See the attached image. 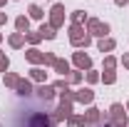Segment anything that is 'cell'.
Listing matches in <instances>:
<instances>
[{
  "label": "cell",
  "instance_id": "21",
  "mask_svg": "<svg viewBox=\"0 0 129 127\" xmlns=\"http://www.w3.org/2000/svg\"><path fill=\"white\" fill-rule=\"evenodd\" d=\"M64 80H67V85H77V82L82 80V72H80V70H75V72H70Z\"/></svg>",
  "mask_w": 129,
  "mask_h": 127
},
{
  "label": "cell",
  "instance_id": "15",
  "mask_svg": "<svg viewBox=\"0 0 129 127\" xmlns=\"http://www.w3.org/2000/svg\"><path fill=\"white\" fill-rule=\"evenodd\" d=\"M114 48H117V43H114L112 37H102L99 40V52H112Z\"/></svg>",
  "mask_w": 129,
  "mask_h": 127
},
{
  "label": "cell",
  "instance_id": "7",
  "mask_svg": "<svg viewBox=\"0 0 129 127\" xmlns=\"http://www.w3.org/2000/svg\"><path fill=\"white\" fill-rule=\"evenodd\" d=\"M25 60L30 65H40V62H45V52H40L37 48H30L27 52H25Z\"/></svg>",
  "mask_w": 129,
  "mask_h": 127
},
{
  "label": "cell",
  "instance_id": "33",
  "mask_svg": "<svg viewBox=\"0 0 129 127\" xmlns=\"http://www.w3.org/2000/svg\"><path fill=\"white\" fill-rule=\"evenodd\" d=\"M5 3H8V0H0V8H3V5H5Z\"/></svg>",
  "mask_w": 129,
  "mask_h": 127
},
{
  "label": "cell",
  "instance_id": "4",
  "mask_svg": "<svg viewBox=\"0 0 129 127\" xmlns=\"http://www.w3.org/2000/svg\"><path fill=\"white\" fill-rule=\"evenodd\" d=\"M50 25H52L55 30H60L64 25V5H60V3L52 5V10H50Z\"/></svg>",
  "mask_w": 129,
  "mask_h": 127
},
{
  "label": "cell",
  "instance_id": "27",
  "mask_svg": "<svg viewBox=\"0 0 129 127\" xmlns=\"http://www.w3.org/2000/svg\"><path fill=\"white\" fill-rule=\"evenodd\" d=\"M97 80H99V75H97L94 70H87V82H89V85H94Z\"/></svg>",
  "mask_w": 129,
  "mask_h": 127
},
{
  "label": "cell",
  "instance_id": "5",
  "mask_svg": "<svg viewBox=\"0 0 129 127\" xmlns=\"http://www.w3.org/2000/svg\"><path fill=\"white\" fill-rule=\"evenodd\" d=\"M84 120H87V125H99V122H104V125H107V115H104V112H99L97 107H89V110L84 112Z\"/></svg>",
  "mask_w": 129,
  "mask_h": 127
},
{
  "label": "cell",
  "instance_id": "8",
  "mask_svg": "<svg viewBox=\"0 0 129 127\" xmlns=\"http://www.w3.org/2000/svg\"><path fill=\"white\" fill-rule=\"evenodd\" d=\"M75 65H77L80 70H89V67H92V57L84 55V52H75Z\"/></svg>",
  "mask_w": 129,
  "mask_h": 127
},
{
  "label": "cell",
  "instance_id": "31",
  "mask_svg": "<svg viewBox=\"0 0 129 127\" xmlns=\"http://www.w3.org/2000/svg\"><path fill=\"white\" fill-rule=\"evenodd\" d=\"M122 65H124V67H129V55H124V57H122Z\"/></svg>",
  "mask_w": 129,
  "mask_h": 127
},
{
  "label": "cell",
  "instance_id": "23",
  "mask_svg": "<svg viewBox=\"0 0 129 127\" xmlns=\"http://www.w3.org/2000/svg\"><path fill=\"white\" fill-rule=\"evenodd\" d=\"M30 17L32 20H42V8L40 5H30Z\"/></svg>",
  "mask_w": 129,
  "mask_h": 127
},
{
  "label": "cell",
  "instance_id": "16",
  "mask_svg": "<svg viewBox=\"0 0 129 127\" xmlns=\"http://www.w3.org/2000/svg\"><path fill=\"white\" fill-rule=\"evenodd\" d=\"M37 32H40L42 37H47V40H55V35H57V32H55V28H52L50 23H47V25L42 23V25H40V30H37Z\"/></svg>",
  "mask_w": 129,
  "mask_h": 127
},
{
  "label": "cell",
  "instance_id": "19",
  "mask_svg": "<svg viewBox=\"0 0 129 127\" xmlns=\"http://www.w3.org/2000/svg\"><path fill=\"white\" fill-rule=\"evenodd\" d=\"M45 75H47V72L40 70V67H32V70H30V77L35 80V82H45Z\"/></svg>",
  "mask_w": 129,
  "mask_h": 127
},
{
  "label": "cell",
  "instance_id": "13",
  "mask_svg": "<svg viewBox=\"0 0 129 127\" xmlns=\"http://www.w3.org/2000/svg\"><path fill=\"white\" fill-rule=\"evenodd\" d=\"M30 127H50V117L47 115H35L30 120Z\"/></svg>",
  "mask_w": 129,
  "mask_h": 127
},
{
  "label": "cell",
  "instance_id": "32",
  "mask_svg": "<svg viewBox=\"0 0 129 127\" xmlns=\"http://www.w3.org/2000/svg\"><path fill=\"white\" fill-rule=\"evenodd\" d=\"M114 3H117V5H119V8H122V5H127L129 0H114Z\"/></svg>",
  "mask_w": 129,
  "mask_h": 127
},
{
  "label": "cell",
  "instance_id": "1",
  "mask_svg": "<svg viewBox=\"0 0 129 127\" xmlns=\"http://www.w3.org/2000/svg\"><path fill=\"white\" fill-rule=\"evenodd\" d=\"M70 43L75 45V48H87L89 43H92V37H89V32L84 30L82 25H70Z\"/></svg>",
  "mask_w": 129,
  "mask_h": 127
},
{
  "label": "cell",
  "instance_id": "24",
  "mask_svg": "<svg viewBox=\"0 0 129 127\" xmlns=\"http://www.w3.org/2000/svg\"><path fill=\"white\" fill-rule=\"evenodd\" d=\"M70 17H72V23H75V25H82V23H84V13H82V10L70 13Z\"/></svg>",
  "mask_w": 129,
  "mask_h": 127
},
{
  "label": "cell",
  "instance_id": "28",
  "mask_svg": "<svg viewBox=\"0 0 129 127\" xmlns=\"http://www.w3.org/2000/svg\"><path fill=\"white\" fill-rule=\"evenodd\" d=\"M55 90H67V80H57V82H55Z\"/></svg>",
  "mask_w": 129,
  "mask_h": 127
},
{
  "label": "cell",
  "instance_id": "11",
  "mask_svg": "<svg viewBox=\"0 0 129 127\" xmlns=\"http://www.w3.org/2000/svg\"><path fill=\"white\" fill-rule=\"evenodd\" d=\"M15 90H17V95L27 97V95L32 92V85H30V80H22V77H20V82H17V87H15Z\"/></svg>",
  "mask_w": 129,
  "mask_h": 127
},
{
  "label": "cell",
  "instance_id": "9",
  "mask_svg": "<svg viewBox=\"0 0 129 127\" xmlns=\"http://www.w3.org/2000/svg\"><path fill=\"white\" fill-rule=\"evenodd\" d=\"M37 95L42 97V100H52V97H55V85H45V82H42V85L37 87Z\"/></svg>",
  "mask_w": 129,
  "mask_h": 127
},
{
  "label": "cell",
  "instance_id": "29",
  "mask_svg": "<svg viewBox=\"0 0 129 127\" xmlns=\"http://www.w3.org/2000/svg\"><path fill=\"white\" fill-rule=\"evenodd\" d=\"M55 60H57V57H55L52 52H45V65H55Z\"/></svg>",
  "mask_w": 129,
  "mask_h": 127
},
{
  "label": "cell",
  "instance_id": "20",
  "mask_svg": "<svg viewBox=\"0 0 129 127\" xmlns=\"http://www.w3.org/2000/svg\"><path fill=\"white\" fill-rule=\"evenodd\" d=\"M99 80H102L104 85H114V82H117V75H114V70H104V75Z\"/></svg>",
  "mask_w": 129,
  "mask_h": 127
},
{
  "label": "cell",
  "instance_id": "12",
  "mask_svg": "<svg viewBox=\"0 0 129 127\" xmlns=\"http://www.w3.org/2000/svg\"><path fill=\"white\" fill-rule=\"evenodd\" d=\"M15 28H17V32H22V35H27V32H30V20H27L25 15H20V17L15 20Z\"/></svg>",
  "mask_w": 129,
  "mask_h": 127
},
{
  "label": "cell",
  "instance_id": "18",
  "mask_svg": "<svg viewBox=\"0 0 129 127\" xmlns=\"http://www.w3.org/2000/svg\"><path fill=\"white\" fill-rule=\"evenodd\" d=\"M67 122L72 127H80V125H87V120H84V115H70L67 117Z\"/></svg>",
  "mask_w": 129,
  "mask_h": 127
},
{
  "label": "cell",
  "instance_id": "10",
  "mask_svg": "<svg viewBox=\"0 0 129 127\" xmlns=\"http://www.w3.org/2000/svg\"><path fill=\"white\" fill-rule=\"evenodd\" d=\"M52 67H55V72H60L62 77H67V75H70V62H67V60H60V57H57Z\"/></svg>",
  "mask_w": 129,
  "mask_h": 127
},
{
  "label": "cell",
  "instance_id": "2",
  "mask_svg": "<svg viewBox=\"0 0 129 127\" xmlns=\"http://www.w3.org/2000/svg\"><path fill=\"white\" fill-rule=\"evenodd\" d=\"M109 120H112L114 127H127V112H124V105H119V102H114L112 107H109Z\"/></svg>",
  "mask_w": 129,
  "mask_h": 127
},
{
  "label": "cell",
  "instance_id": "6",
  "mask_svg": "<svg viewBox=\"0 0 129 127\" xmlns=\"http://www.w3.org/2000/svg\"><path fill=\"white\" fill-rule=\"evenodd\" d=\"M75 100H77V102H82V105H92L94 92H92L89 87H82V90H77V92H75Z\"/></svg>",
  "mask_w": 129,
  "mask_h": 127
},
{
  "label": "cell",
  "instance_id": "22",
  "mask_svg": "<svg viewBox=\"0 0 129 127\" xmlns=\"http://www.w3.org/2000/svg\"><path fill=\"white\" fill-rule=\"evenodd\" d=\"M25 40H27L32 48H35V45H37V43L42 40V35H40V32H27V35H25Z\"/></svg>",
  "mask_w": 129,
  "mask_h": 127
},
{
  "label": "cell",
  "instance_id": "25",
  "mask_svg": "<svg viewBox=\"0 0 129 127\" xmlns=\"http://www.w3.org/2000/svg\"><path fill=\"white\" fill-rule=\"evenodd\" d=\"M8 67H10V60H8V55H5V52H0V72L5 75V72H8Z\"/></svg>",
  "mask_w": 129,
  "mask_h": 127
},
{
  "label": "cell",
  "instance_id": "30",
  "mask_svg": "<svg viewBox=\"0 0 129 127\" xmlns=\"http://www.w3.org/2000/svg\"><path fill=\"white\" fill-rule=\"evenodd\" d=\"M5 23H8V15H5V13H0V25H5Z\"/></svg>",
  "mask_w": 129,
  "mask_h": 127
},
{
  "label": "cell",
  "instance_id": "3",
  "mask_svg": "<svg viewBox=\"0 0 129 127\" xmlns=\"http://www.w3.org/2000/svg\"><path fill=\"white\" fill-rule=\"evenodd\" d=\"M87 32H89V37H92V35H94V37H107L109 25L102 23V20H97V17H89V20H87Z\"/></svg>",
  "mask_w": 129,
  "mask_h": 127
},
{
  "label": "cell",
  "instance_id": "26",
  "mask_svg": "<svg viewBox=\"0 0 129 127\" xmlns=\"http://www.w3.org/2000/svg\"><path fill=\"white\" fill-rule=\"evenodd\" d=\"M114 67H117V57L107 55V57H104V70H114Z\"/></svg>",
  "mask_w": 129,
  "mask_h": 127
},
{
  "label": "cell",
  "instance_id": "14",
  "mask_svg": "<svg viewBox=\"0 0 129 127\" xmlns=\"http://www.w3.org/2000/svg\"><path fill=\"white\" fill-rule=\"evenodd\" d=\"M8 43H10V48L17 50V48H22V45H25V35H22V32H13Z\"/></svg>",
  "mask_w": 129,
  "mask_h": 127
},
{
  "label": "cell",
  "instance_id": "35",
  "mask_svg": "<svg viewBox=\"0 0 129 127\" xmlns=\"http://www.w3.org/2000/svg\"><path fill=\"white\" fill-rule=\"evenodd\" d=\"M0 40H3V35H0Z\"/></svg>",
  "mask_w": 129,
  "mask_h": 127
},
{
  "label": "cell",
  "instance_id": "34",
  "mask_svg": "<svg viewBox=\"0 0 129 127\" xmlns=\"http://www.w3.org/2000/svg\"><path fill=\"white\" fill-rule=\"evenodd\" d=\"M127 110H129V102H127Z\"/></svg>",
  "mask_w": 129,
  "mask_h": 127
},
{
  "label": "cell",
  "instance_id": "17",
  "mask_svg": "<svg viewBox=\"0 0 129 127\" xmlns=\"http://www.w3.org/2000/svg\"><path fill=\"white\" fill-rule=\"evenodd\" d=\"M3 82H5L8 87H17V82H20V77H17L15 72H5V77H3Z\"/></svg>",
  "mask_w": 129,
  "mask_h": 127
}]
</instances>
